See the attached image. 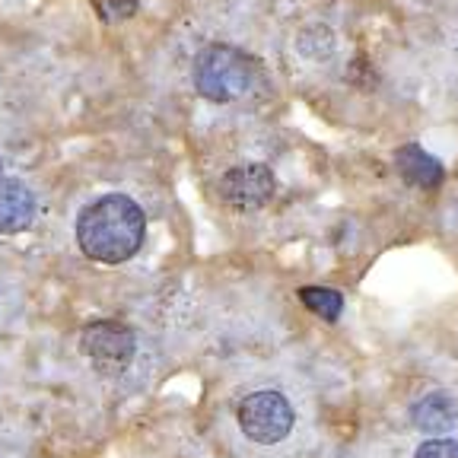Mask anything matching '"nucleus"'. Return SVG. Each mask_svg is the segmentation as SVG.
<instances>
[{
  "mask_svg": "<svg viewBox=\"0 0 458 458\" xmlns=\"http://www.w3.org/2000/svg\"><path fill=\"white\" fill-rule=\"evenodd\" d=\"M147 220L128 194H102L77 216V245L86 258L102 265H122L143 245Z\"/></svg>",
  "mask_w": 458,
  "mask_h": 458,
  "instance_id": "f257e3e1",
  "label": "nucleus"
},
{
  "mask_svg": "<svg viewBox=\"0 0 458 458\" xmlns=\"http://www.w3.org/2000/svg\"><path fill=\"white\" fill-rule=\"evenodd\" d=\"M255 61L233 45H208L194 57V86L210 102H233L255 83Z\"/></svg>",
  "mask_w": 458,
  "mask_h": 458,
  "instance_id": "f03ea898",
  "label": "nucleus"
},
{
  "mask_svg": "<svg viewBox=\"0 0 458 458\" xmlns=\"http://www.w3.org/2000/svg\"><path fill=\"white\" fill-rule=\"evenodd\" d=\"M293 408L280 392H255L239 404V427L251 443H280L293 429Z\"/></svg>",
  "mask_w": 458,
  "mask_h": 458,
  "instance_id": "7ed1b4c3",
  "label": "nucleus"
},
{
  "mask_svg": "<svg viewBox=\"0 0 458 458\" xmlns=\"http://www.w3.org/2000/svg\"><path fill=\"white\" fill-rule=\"evenodd\" d=\"M80 347L99 372H122L134 357V331L122 322H93L80 337Z\"/></svg>",
  "mask_w": 458,
  "mask_h": 458,
  "instance_id": "20e7f679",
  "label": "nucleus"
},
{
  "mask_svg": "<svg viewBox=\"0 0 458 458\" xmlns=\"http://www.w3.org/2000/svg\"><path fill=\"white\" fill-rule=\"evenodd\" d=\"M274 172L261 163H249V165H236V169H229L220 182V191L223 198L239 210H255V208H265L267 200L274 198Z\"/></svg>",
  "mask_w": 458,
  "mask_h": 458,
  "instance_id": "39448f33",
  "label": "nucleus"
},
{
  "mask_svg": "<svg viewBox=\"0 0 458 458\" xmlns=\"http://www.w3.org/2000/svg\"><path fill=\"white\" fill-rule=\"evenodd\" d=\"M36 216V194L20 179H0V233H22Z\"/></svg>",
  "mask_w": 458,
  "mask_h": 458,
  "instance_id": "423d86ee",
  "label": "nucleus"
},
{
  "mask_svg": "<svg viewBox=\"0 0 458 458\" xmlns=\"http://www.w3.org/2000/svg\"><path fill=\"white\" fill-rule=\"evenodd\" d=\"M394 169L398 175L408 185H417V188H437L443 182V165L439 159H433L427 150H420L417 143H408V147H401L394 153Z\"/></svg>",
  "mask_w": 458,
  "mask_h": 458,
  "instance_id": "0eeeda50",
  "label": "nucleus"
},
{
  "mask_svg": "<svg viewBox=\"0 0 458 458\" xmlns=\"http://www.w3.org/2000/svg\"><path fill=\"white\" fill-rule=\"evenodd\" d=\"M458 420V408L452 394L445 392H433L423 401H417L414 408V423L423 429V433H449Z\"/></svg>",
  "mask_w": 458,
  "mask_h": 458,
  "instance_id": "6e6552de",
  "label": "nucleus"
},
{
  "mask_svg": "<svg viewBox=\"0 0 458 458\" xmlns=\"http://www.w3.org/2000/svg\"><path fill=\"white\" fill-rule=\"evenodd\" d=\"M300 300L306 302L315 315L328 318V322H335L337 315H341V309H344L341 293H335V290H325V286H306V290H300Z\"/></svg>",
  "mask_w": 458,
  "mask_h": 458,
  "instance_id": "1a4fd4ad",
  "label": "nucleus"
},
{
  "mask_svg": "<svg viewBox=\"0 0 458 458\" xmlns=\"http://www.w3.org/2000/svg\"><path fill=\"white\" fill-rule=\"evenodd\" d=\"M106 22H124L137 13V0H93Z\"/></svg>",
  "mask_w": 458,
  "mask_h": 458,
  "instance_id": "9d476101",
  "label": "nucleus"
},
{
  "mask_svg": "<svg viewBox=\"0 0 458 458\" xmlns=\"http://www.w3.org/2000/svg\"><path fill=\"white\" fill-rule=\"evenodd\" d=\"M414 458H458V443L445 437H433L417 449Z\"/></svg>",
  "mask_w": 458,
  "mask_h": 458,
  "instance_id": "9b49d317",
  "label": "nucleus"
},
{
  "mask_svg": "<svg viewBox=\"0 0 458 458\" xmlns=\"http://www.w3.org/2000/svg\"><path fill=\"white\" fill-rule=\"evenodd\" d=\"M0 179H4V165H0Z\"/></svg>",
  "mask_w": 458,
  "mask_h": 458,
  "instance_id": "f8f14e48",
  "label": "nucleus"
}]
</instances>
